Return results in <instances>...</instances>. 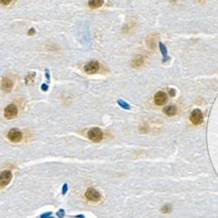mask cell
<instances>
[{
  "instance_id": "6da1fadb",
  "label": "cell",
  "mask_w": 218,
  "mask_h": 218,
  "mask_svg": "<svg viewBox=\"0 0 218 218\" xmlns=\"http://www.w3.org/2000/svg\"><path fill=\"white\" fill-rule=\"evenodd\" d=\"M87 136L92 141L100 142L101 140L103 139V132L99 127H93L88 131Z\"/></svg>"
},
{
  "instance_id": "7a4b0ae2",
  "label": "cell",
  "mask_w": 218,
  "mask_h": 218,
  "mask_svg": "<svg viewBox=\"0 0 218 218\" xmlns=\"http://www.w3.org/2000/svg\"><path fill=\"white\" fill-rule=\"evenodd\" d=\"M22 133L19 129L12 128L7 133V138L12 142H18L22 139Z\"/></svg>"
},
{
  "instance_id": "3957f363",
  "label": "cell",
  "mask_w": 218,
  "mask_h": 218,
  "mask_svg": "<svg viewBox=\"0 0 218 218\" xmlns=\"http://www.w3.org/2000/svg\"><path fill=\"white\" fill-rule=\"evenodd\" d=\"M12 172L9 171V170H5L1 173V176H0V186L1 188H5V186H7L10 182L12 181Z\"/></svg>"
},
{
  "instance_id": "277c9868",
  "label": "cell",
  "mask_w": 218,
  "mask_h": 218,
  "mask_svg": "<svg viewBox=\"0 0 218 218\" xmlns=\"http://www.w3.org/2000/svg\"><path fill=\"white\" fill-rule=\"evenodd\" d=\"M190 121L194 124V125H199L202 122L203 120V116L199 109H194L192 111V113L190 114Z\"/></svg>"
},
{
  "instance_id": "5b68a950",
  "label": "cell",
  "mask_w": 218,
  "mask_h": 218,
  "mask_svg": "<svg viewBox=\"0 0 218 218\" xmlns=\"http://www.w3.org/2000/svg\"><path fill=\"white\" fill-rule=\"evenodd\" d=\"M85 198L90 202H99L100 200V194L98 192L97 190H95L94 188H88L85 192Z\"/></svg>"
},
{
  "instance_id": "8992f818",
  "label": "cell",
  "mask_w": 218,
  "mask_h": 218,
  "mask_svg": "<svg viewBox=\"0 0 218 218\" xmlns=\"http://www.w3.org/2000/svg\"><path fill=\"white\" fill-rule=\"evenodd\" d=\"M100 68V64L98 61H91L84 67V71L87 74H93L97 72Z\"/></svg>"
},
{
  "instance_id": "52a82bcc",
  "label": "cell",
  "mask_w": 218,
  "mask_h": 218,
  "mask_svg": "<svg viewBox=\"0 0 218 218\" xmlns=\"http://www.w3.org/2000/svg\"><path fill=\"white\" fill-rule=\"evenodd\" d=\"M18 114V108L15 105H8L5 109V116L7 119H12Z\"/></svg>"
},
{
  "instance_id": "ba28073f",
  "label": "cell",
  "mask_w": 218,
  "mask_h": 218,
  "mask_svg": "<svg viewBox=\"0 0 218 218\" xmlns=\"http://www.w3.org/2000/svg\"><path fill=\"white\" fill-rule=\"evenodd\" d=\"M168 101V96L164 92H158L154 95V103L158 106L165 105Z\"/></svg>"
},
{
  "instance_id": "9c48e42d",
  "label": "cell",
  "mask_w": 218,
  "mask_h": 218,
  "mask_svg": "<svg viewBox=\"0 0 218 218\" xmlns=\"http://www.w3.org/2000/svg\"><path fill=\"white\" fill-rule=\"evenodd\" d=\"M2 89L6 92L11 91L13 86V82L8 78H5L2 79Z\"/></svg>"
},
{
  "instance_id": "30bf717a",
  "label": "cell",
  "mask_w": 218,
  "mask_h": 218,
  "mask_svg": "<svg viewBox=\"0 0 218 218\" xmlns=\"http://www.w3.org/2000/svg\"><path fill=\"white\" fill-rule=\"evenodd\" d=\"M163 112L165 113V114H167L168 116H169V117H172V116H174V115L176 114V113H177V108H176V106L171 105V106L166 107L163 109Z\"/></svg>"
},
{
  "instance_id": "8fae6325",
  "label": "cell",
  "mask_w": 218,
  "mask_h": 218,
  "mask_svg": "<svg viewBox=\"0 0 218 218\" xmlns=\"http://www.w3.org/2000/svg\"><path fill=\"white\" fill-rule=\"evenodd\" d=\"M104 0H89L88 5L91 7L92 9H97L101 7L103 5Z\"/></svg>"
},
{
  "instance_id": "7c38bea8",
  "label": "cell",
  "mask_w": 218,
  "mask_h": 218,
  "mask_svg": "<svg viewBox=\"0 0 218 218\" xmlns=\"http://www.w3.org/2000/svg\"><path fill=\"white\" fill-rule=\"evenodd\" d=\"M159 47H160V50L162 52V54L163 56V62H166V61L169 60L168 58V51H167V48L165 46V45H163L162 42L159 43Z\"/></svg>"
},
{
  "instance_id": "4fadbf2b",
  "label": "cell",
  "mask_w": 218,
  "mask_h": 218,
  "mask_svg": "<svg viewBox=\"0 0 218 218\" xmlns=\"http://www.w3.org/2000/svg\"><path fill=\"white\" fill-rule=\"evenodd\" d=\"M144 64V59L141 56L136 57L133 61V67H141Z\"/></svg>"
},
{
  "instance_id": "5bb4252c",
  "label": "cell",
  "mask_w": 218,
  "mask_h": 218,
  "mask_svg": "<svg viewBox=\"0 0 218 218\" xmlns=\"http://www.w3.org/2000/svg\"><path fill=\"white\" fill-rule=\"evenodd\" d=\"M34 77H35V73H31V74H29V75H28V76L25 78V81H26V83H27V84H31V83L33 81Z\"/></svg>"
},
{
  "instance_id": "9a60e30c",
  "label": "cell",
  "mask_w": 218,
  "mask_h": 218,
  "mask_svg": "<svg viewBox=\"0 0 218 218\" xmlns=\"http://www.w3.org/2000/svg\"><path fill=\"white\" fill-rule=\"evenodd\" d=\"M118 103L120 104V106H121V107H124V108H126V109L130 108L129 105H128L127 103H126L125 101H123V100H119V101H118Z\"/></svg>"
},
{
  "instance_id": "2e32d148",
  "label": "cell",
  "mask_w": 218,
  "mask_h": 218,
  "mask_svg": "<svg viewBox=\"0 0 218 218\" xmlns=\"http://www.w3.org/2000/svg\"><path fill=\"white\" fill-rule=\"evenodd\" d=\"M171 211V207L169 205H166L162 209V213H169Z\"/></svg>"
},
{
  "instance_id": "e0dca14e",
  "label": "cell",
  "mask_w": 218,
  "mask_h": 218,
  "mask_svg": "<svg viewBox=\"0 0 218 218\" xmlns=\"http://www.w3.org/2000/svg\"><path fill=\"white\" fill-rule=\"evenodd\" d=\"M12 0H1V4L3 5H9L11 4Z\"/></svg>"
},
{
  "instance_id": "ac0fdd59",
  "label": "cell",
  "mask_w": 218,
  "mask_h": 218,
  "mask_svg": "<svg viewBox=\"0 0 218 218\" xmlns=\"http://www.w3.org/2000/svg\"><path fill=\"white\" fill-rule=\"evenodd\" d=\"M34 34H35L34 28H31L30 30L28 31V35H29V36H32V35H34Z\"/></svg>"
},
{
  "instance_id": "d6986e66",
  "label": "cell",
  "mask_w": 218,
  "mask_h": 218,
  "mask_svg": "<svg viewBox=\"0 0 218 218\" xmlns=\"http://www.w3.org/2000/svg\"><path fill=\"white\" fill-rule=\"evenodd\" d=\"M57 215L59 216V217L62 218L64 216V210H63V209H60V211H59V212L57 213Z\"/></svg>"
},
{
  "instance_id": "ffe728a7",
  "label": "cell",
  "mask_w": 218,
  "mask_h": 218,
  "mask_svg": "<svg viewBox=\"0 0 218 218\" xmlns=\"http://www.w3.org/2000/svg\"><path fill=\"white\" fill-rule=\"evenodd\" d=\"M41 88H42L43 91H46V90L48 89V85H46V84H43L42 86H41Z\"/></svg>"
},
{
  "instance_id": "44dd1931",
  "label": "cell",
  "mask_w": 218,
  "mask_h": 218,
  "mask_svg": "<svg viewBox=\"0 0 218 218\" xmlns=\"http://www.w3.org/2000/svg\"><path fill=\"white\" fill-rule=\"evenodd\" d=\"M169 93H170V95L171 96H175L176 95V91H175V89H170L169 90Z\"/></svg>"
},
{
  "instance_id": "7402d4cb",
  "label": "cell",
  "mask_w": 218,
  "mask_h": 218,
  "mask_svg": "<svg viewBox=\"0 0 218 218\" xmlns=\"http://www.w3.org/2000/svg\"><path fill=\"white\" fill-rule=\"evenodd\" d=\"M66 190L67 191V184H65V185H64V187H63V194H66Z\"/></svg>"
},
{
  "instance_id": "603a6c76",
  "label": "cell",
  "mask_w": 218,
  "mask_h": 218,
  "mask_svg": "<svg viewBox=\"0 0 218 218\" xmlns=\"http://www.w3.org/2000/svg\"><path fill=\"white\" fill-rule=\"evenodd\" d=\"M50 215H51V212L46 213V214H45V215H42V216H41V218H45V217L46 218V217H48V216H50Z\"/></svg>"
},
{
  "instance_id": "cb8c5ba5",
  "label": "cell",
  "mask_w": 218,
  "mask_h": 218,
  "mask_svg": "<svg viewBox=\"0 0 218 218\" xmlns=\"http://www.w3.org/2000/svg\"><path fill=\"white\" fill-rule=\"evenodd\" d=\"M45 73H46V78H47V79H50V74H49L48 69H46V70H45Z\"/></svg>"
},
{
  "instance_id": "d4e9b609",
  "label": "cell",
  "mask_w": 218,
  "mask_h": 218,
  "mask_svg": "<svg viewBox=\"0 0 218 218\" xmlns=\"http://www.w3.org/2000/svg\"><path fill=\"white\" fill-rule=\"evenodd\" d=\"M51 218H53V217H51Z\"/></svg>"
}]
</instances>
